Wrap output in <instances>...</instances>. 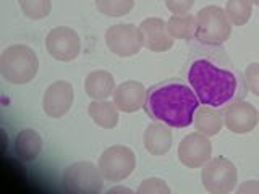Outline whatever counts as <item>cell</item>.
Returning <instances> with one entry per match:
<instances>
[{"label":"cell","instance_id":"cell-1","mask_svg":"<svg viewBox=\"0 0 259 194\" xmlns=\"http://www.w3.org/2000/svg\"><path fill=\"white\" fill-rule=\"evenodd\" d=\"M186 81L201 105L225 109L245 99L248 92L243 73L221 45H194L186 62Z\"/></svg>","mask_w":259,"mask_h":194},{"label":"cell","instance_id":"cell-2","mask_svg":"<svg viewBox=\"0 0 259 194\" xmlns=\"http://www.w3.org/2000/svg\"><path fill=\"white\" fill-rule=\"evenodd\" d=\"M201 105L191 86L183 81H164L146 92L144 110L154 121L172 128H186L193 123L194 112Z\"/></svg>","mask_w":259,"mask_h":194},{"label":"cell","instance_id":"cell-3","mask_svg":"<svg viewBox=\"0 0 259 194\" xmlns=\"http://www.w3.org/2000/svg\"><path fill=\"white\" fill-rule=\"evenodd\" d=\"M39 60L36 52L24 44H13L0 55V75L12 84H26L37 75Z\"/></svg>","mask_w":259,"mask_h":194},{"label":"cell","instance_id":"cell-4","mask_svg":"<svg viewBox=\"0 0 259 194\" xmlns=\"http://www.w3.org/2000/svg\"><path fill=\"white\" fill-rule=\"evenodd\" d=\"M232 23L225 10L217 5L201 8L196 15V36L194 39L204 45H222L230 39Z\"/></svg>","mask_w":259,"mask_h":194},{"label":"cell","instance_id":"cell-5","mask_svg":"<svg viewBox=\"0 0 259 194\" xmlns=\"http://www.w3.org/2000/svg\"><path fill=\"white\" fill-rule=\"evenodd\" d=\"M201 181L210 194H229L237 188L238 170L232 160L219 156L202 165Z\"/></svg>","mask_w":259,"mask_h":194},{"label":"cell","instance_id":"cell-6","mask_svg":"<svg viewBox=\"0 0 259 194\" xmlns=\"http://www.w3.org/2000/svg\"><path fill=\"white\" fill-rule=\"evenodd\" d=\"M62 181L65 189L75 194H97L102 191L104 176L93 162H76L65 168Z\"/></svg>","mask_w":259,"mask_h":194},{"label":"cell","instance_id":"cell-7","mask_svg":"<svg viewBox=\"0 0 259 194\" xmlns=\"http://www.w3.org/2000/svg\"><path fill=\"white\" fill-rule=\"evenodd\" d=\"M99 170L107 181H123L135 172L136 156L126 146H110L99 157Z\"/></svg>","mask_w":259,"mask_h":194},{"label":"cell","instance_id":"cell-8","mask_svg":"<svg viewBox=\"0 0 259 194\" xmlns=\"http://www.w3.org/2000/svg\"><path fill=\"white\" fill-rule=\"evenodd\" d=\"M105 44L117 57H133L143 48L140 26L135 24H113L105 31Z\"/></svg>","mask_w":259,"mask_h":194},{"label":"cell","instance_id":"cell-9","mask_svg":"<svg viewBox=\"0 0 259 194\" xmlns=\"http://www.w3.org/2000/svg\"><path fill=\"white\" fill-rule=\"evenodd\" d=\"M46 48L52 59L59 62H71L81 52V39L75 29L68 26H57L49 31Z\"/></svg>","mask_w":259,"mask_h":194},{"label":"cell","instance_id":"cell-10","mask_svg":"<svg viewBox=\"0 0 259 194\" xmlns=\"http://www.w3.org/2000/svg\"><path fill=\"white\" fill-rule=\"evenodd\" d=\"M178 160L188 168H201L212 159V144L209 136L199 131L186 134L178 144Z\"/></svg>","mask_w":259,"mask_h":194},{"label":"cell","instance_id":"cell-11","mask_svg":"<svg viewBox=\"0 0 259 194\" xmlns=\"http://www.w3.org/2000/svg\"><path fill=\"white\" fill-rule=\"evenodd\" d=\"M224 112V126L232 133L246 134L253 131L259 121V112L248 101H237L227 105Z\"/></svg>","mask_w":259,"mask_h":194},{"label":"cell","instance_id":"cell-12","mask_svg":"<svg viewBox=\"0 0 259 194\" xmlns=\"http://www.w3.org/2000/svg\"><path fill=\"white\" fill-rule=\"evenodd\" d=\"M73 101H75L73 86L68 81L59 79L46 89L42 97V107L44 112L47 113V117L62 118L70 112Z\"/></svg>","mask_w":259,"mask_h":194},{"label":"cell","instance_id":"cell-13","mask_svg":"<svg viewBox=\"0 0 259 194\" xmlns=\"http://www.w3.org/2000/svg\"><path fill=\"white\" fill-rule=\"evenodd\" d=\"M140 31L143 36V47L151 52H167L174 47L175 39L170 36L167 29V21L162 18H146L140 24Z\"/></svg>","mask_w":259,"mask_h":194},{"label":"cell","instance_id":"cell-14","mask_svg":"<svg viewBox=\"0 0 259 194\" xmlns=\"http://www.w3.org/2000/svg\"><path fill=\"white\" fill-rule=\"evenodd\" d=\"M146 92H148V89L143 86V83L132 79L118 84L113 91L112 99L120 112L135 113L144 107Z\"/></svg>","mask_w":259,"mask_h":194},{"label":"cell","instance_id":"cell-15","mask_svg":"<svg viewBox=\"0 0 259 194\" xmlns=\"http://www.w3.org/2000/svg\"><path fill=\"white\" fill-rule=\"evenodd\" d=\"M172 126H168L160 121H154L144 131V148L152 156H165L172 149L174 133Z\"/></svg>","mask_w":259,"mask_h":194},{"label":"cell","instance_id":"cell-16","mask_svg":"<svg viewBox=\"0 0 259 194\" xmlns=\"http://www.w3.org/2000/svg\"><path fill=\"white\" fill-rule=\"evenodd\" d=\"M115 79L105 70H94L84 79V91L93 101H105L113 95Z\"/></svg>","mask_w":259,"mask_h":194},{"label":"cell","instance_id":"cell-17","mask_svg":"<svg viewBox=\"0 0 259 194\" xmlns=\"http://www.w3.org/2000/svg\"><path fill=\"white\" fill-rule=\"evenodd\" d=\"M193 123L196 131L206 136H215L224 126V112L222 109L209 107V105H199L194 112Z\"/></svg>","mask_w":259,"mask_h":194},{"label":"cell","instance_id":"cell-18","mask_svg":"<svg viewBox=\"0 0 259 194\" xmlns=\"http://www.w3.org/2000/svg\"><path fill=\"white\" fill-rule=\"evenodd\" d=\"M13 149L23 162H32L39 157L40 151H42V137L31 128L21 129L15 137Z\"/></svg>","mask_w":259,"mask_h":194},{"label":"cell","instance_id":"cell-19","mask_svg":"<svg viewBox=\"0 0 259 194\" xmlns=\"http://www.w3.org/2000/svg\"><path fill=\"white\" fill-rule=\"evenodd\" d=\"M118 112L120 110L117 109V105L113 104V101L110 102L109 99L93 101L88 107V113H89V117H91V120L97 126H101L104 129H113L118 125V120H120Z\"/></svg>","mask_w":259,"mask_h":194},{"label":"cell","instance_id":"cell-20","mask_svg":"<svg viewBox=\"0 0 259 194\" xmlns=\"http://www.w3.org/2000/svg\"><path fill=\"white\" fill-rule=\"evenodd\" d=\"M167 29L174 39L191 40L196 36V16L191 13L172 15L167 21Z\"/></svg>","mask_w":259,"mask_h":194},{"label":"cell","instance_id":"cell-21","mask_svg":"<svg viewBox=\"0 0 259 194\" xmlns=\"http://www.w3.org/2000/svg\"><path fill=\"white\" fill-rule=\"evenodd\" d=\"M225 13L232 26H243L253 15V2L251 0H227Z\"/></svg>","mask_w":259,"mask_h":194},{"label":"cell","instance_id":"cell-22","mask_svg":"<svg viewBox=\"0 0 259 194\" xmlns=\"http://www.w3.org/2000/svg\"><path fill=\"white\" fill-rule=\"evenodd\" d=\"M96 7L101 13L112 16V18H118V16H125L133 10L135 0H96Z\"/></svg>","mask_w":259,"mask_h":194},{"label":"cell","instance_id":"cell-23","mask_svg":"<svg viewBox=\"0 0 259 194\" xmlns=\"http://www.w3.org/2000/svg\"><path fill=\"white\" fill-rule=\"evenodd\" d=\"M20 7L29 20H42L51 15L52 0H20Z\"/></svg>","mask_w":259,"mask_h":194},{"label":"cell","instance_id":"cell-24","mask_svg":"<svg viewBox=\"0 0 259 194\" xmlns=\"http://www.w3.org/2000/svg\"><path fill=\"white\" fill-rule=\"evenodd\" d=\"M138 194H170L168 184L160 178H148L136 189Z\"/></svg>","mask_w":259,"mask_h":194},{"label":"cell","instance_id":"cell-25","mask_svg":"<svg viewBox=\"0 0 259 194\" xmlns=\"http://www.w3.org/2000/svg\"><path fill=\"white\" fill-rule=\"evenodd\" d=\"M243 78H245V84L248 91L259 97V63L248 65L245 73H243Z\"/></svg>","mask_w":259,"mask_h":194},{"label":"cell","instance_id":"cell-26","mask_svg":"<svg viewBox=\"0 0 259 194\" xmlns=\"http://www.w3.org/2000/svg\"><path fill=\"white\" fill-rule=\"evenodd\" d=\"M194 2L196 0H165V7L174 15H185L190 13V10L194 7Z\"/></svg>","mask_w":259,"mask_h":194},{"label":"cell","instance_id":"cell-27","mask_svg":"<svg viewBox=\"0 0 259 194\" xmlns=\"http://www.w3.org/2000/svg\"><path fill=\"white\" fill-rule=\"evenodd\" d=\"M238 194H259V181L257 180H249L241 183L237 188Z\"/></svg>","mask_w":259,"mask_h":194},{"label":"cell","instance_id":"cell-28","mask_svg":"<svg viewBox=\"0 0 259 194\" xmlns=\"http://www.w3.org/2000/svg\"><path fill=\"white\" fill-rule=\"evenodd\" d=\"M109 194H117V192H123V194H133V189L130 188H123V186H113L107 191Z\"/></svg>","mask_w":259,"mask_h":194},{"label":"cell","instance_id":"cell-29","mask_svg":"<svg viewBox=\"0 0 259 194\" xmlns=\"http://www.w3.org/2000/svg\"><path fill=\"white\" fill-rule=\"evenodd\" d=\"M251 2H253V5H257L259 7V0H251Z\"/></svg>","mask_w":259,"mask_h":194}]
</instances>
